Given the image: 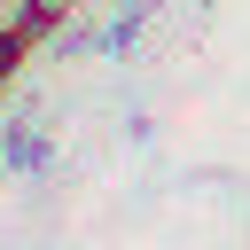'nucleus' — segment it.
Returning a JSON list of instances; mask_svg holds the SVG:
<instances>
[{
    "instance_id": "1",
    "label": "nucleus",
    "mask_w": 250,
    "mask_h": 250,
    "mask_svg": "<svg viewBox=\"0 0 250 250\" xmlns=\"http://www.w3.org/2000/svg\"><path fill=\"white\" fill-rule=\"evenodd\" d=\"M0 39H39V16H31V0H0Z\"/></svg>"
},
{
    "instance_id": "2",
    "label": "nucleus",
    "mask_w": 250,
    "mask_h": 250,
    "mask_svg": "<svg viewBox=\"0 0 250 250\" xmlns=\"http://www.w3.org/2000/svg\"><path fill=\"white\" fill-rule=\"evenodd\" d=\"M78 8H86V0H31V16H39V31H47V23H70Z\"/></svg>"
}]
</instances>
